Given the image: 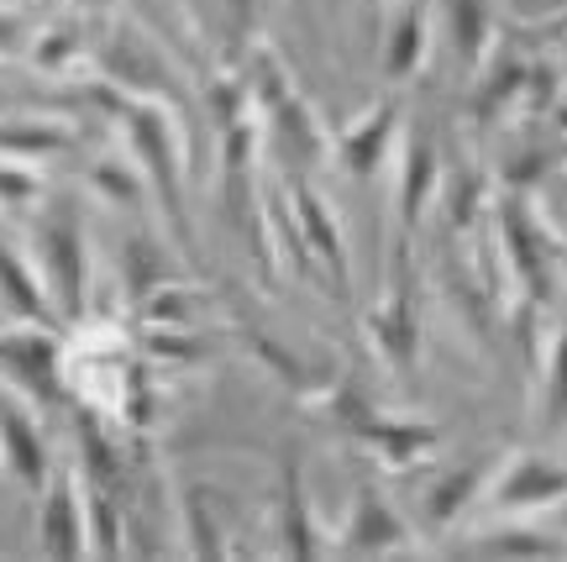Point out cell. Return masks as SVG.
<instances>
[{
	"label": "cell",
	"instance_id": "1",
	"mask_svg": "<svg viewBox=\"0 0 567 562\" xmlns=\"http://www.w3.org/2000/svg\"><path fill=\"white\" fill-rule=\"evenodd\" d=\"M478 504L499 510L505 521H530L536 510H557L563 504V468L542 452H520L505 458L478 489Z\"/></svg>",
	"mask_w": 567,
	"mask_h": 562
},
{
	"label": "cell",
	"instance_id": "2",
	"mask_svg": "<svg viewBox=\"0 0 567 562\" xmlns=\"http://www.w3.org/2000/svg\"><path fill=\"white\" fill-rule=\"evenodd\" d=\"M38 542L48 558H84V479L80 473H48L38 489Z\"/></svg>",
	"mask_w": 567,
	"mask_h": 562
},
{
	"label": "cell",
	"instance_id": "3",
	"mask_svg": "<svg viewBox=\"0 0 567 562\" xmlns=\"http://www.w3.org/2000/svg\"><path fill=\"white\" fill-rule=\"evenodd\" d=\"M0 468H6V479L21 483V489H32L38 494L48 473H53V458H48V442H42L38 421H32V410L21 400H0Z\"/></svg>",
	"mask_w": 567,
	"mask_h": 562
},
{
	"label": "cell",
	"instance_id": "4",
	"mask_svg": "<svg viewBox=\"0 0 567 562\" xmlns=\"http://www.w3.org/2000/svg\"><path fill=\"white\" fill-rule=\"evenodd\" d=\"M0 379L21 384L32 395H53L59 384V347L48 337V326H6L0 331Z\"/></svg>",
	"mask_w": 567,
	"mask_h": 562
},
{
	"label": "cell",
	"instance_id": "5",
	"mask_svg": "<svg viewBox=\"0 0 567 562\" xmlns=\"http://www.w3.org/2000/svg\"><path fill=\"white\" fill-rule=\"evenodd\" d=\"M38 274L48 300H63V310H80L84 305V237L80 226H48L38 242Z\"/></svg>",
	"mask_w": 567,
	"mask_h": 562
},
{
	"label": "cell",
	"instance_id": "6",
	"mask_svg": "<svg viewBox=\"0 0 567 562\" xmlns=\"http://www.w3.org/2000/svg\"><path fill=\"white\" fill-rule=\"evenodd\" d=\"M132 132H137V153L142 163L153 168V184H158L168 216H179V147H174V132L158 111H137L132 116Z\"/></svg>",
	"mask_w": 567,
	"mask_h": 562
},
{
	"label": "cell",
	"instance_id": "7",
	"mask_svg": "<svg viewBox=\"0 0 567 562\" xmlns=\"http://www.w3.org/2000/svg\"><path fill=\"white\" fill-rule=\"evenodd\" d=\"M0 295L17 310L21 321L32 326H53V305H48V289H42V274L32 258H21L11 242H0Z\"/></svg>",
	"mask_w": 567,
	"mask_h": 562
},
{
	"label": "cell",
	"instance_id": "8",
	"mask_svg": "<svg viewBox=\"0 0 567 562\" xmlns=\"http://www.w3.org/2000/svg\"><path fill=\"white\" fill-rule=\"evenodd\" d=\"M347 546H358V552H389V546H405V525H400V515L389 510V500L379 494V489H363V494H358Z\"/></svg>",
	"mask_w": 567,
	"mask_h": 562
},
{
	"label": "cell",
	"instance_id": "9",
	"mask_svg": "<svg viewBox=\"0 0 567 562\" xmlns=\"http://www.w3.org/2000/svg\"><path fill=\"white\" fill-rule=\"evenodd\" d=\"M400 201H405V222H421V211L431 205V195H442V163L431 153V142L415 132L405 147V163H400Z\"/></svg>",
	"mask_w": 567,
	"mask_h": 562
},
{
	"label": "cell",
	"instance_id": "10",
	"mask_svg": "<svg viewBox=\"0 0 567 562\" xmlns=\"http://www.w3.org/2000/svg\"><path fill=\"white\" fill-rule=\"evenodd\" d=\"M488 468L484 462H467V468H457V473H446L436 489H431V500H425V515L436 525H452L457 515H467L473 504H478V489H484Z\"/></svg>",
	"mask_w": 567,
	"mask_h": 562
},
{
	"label": "cell",
	"instance_id": "11",
	"mask_svg": "<svg viewBox=\"0 0 567 562\" xmlns=\"http://www.w3.org/2000/svg\"><path fill=\"white\" fill-rule=\"evenodd\" d=\"M425 42H431V21H425V11H415V6L400 11L394 27H389V38H384V74L389 80H405L410 69L421 63Z\"/></svg>",
	"mask_w": 567,
	"mask_h": 562
},
{
	"label": "cell",
	"instance_id": "12",
	"mask_svg": "<svg viewBox=\"0 0 567 562\" xmlns=\"http://www.w3.org/2000/svg\"><path fill=\"white\" fill-rule=\"evenodd\" d=\"M295 222H300V237L326 258V268L342 279V274H347V263H342V232H337L331 211H326V205L316 201L310 190H300V195H295Z\"/></svg>",
	"mask_w": 567,
	"mask_h": 562
},
{
	"label": "cell",
	"instance_id": "13",
	"mask_svg": "<svg viewBox=\"0 0 567 562\" xmlns=\"http://www.w3.org/2000/svg\"><path fill=\"white\" fill-rule=\"evenodd\" d=\"M446 27H452V48H457L467 63H484L488 0H452V6H446Z\"/></svg>",
	"mask_w": 567,
	"mask_h": 562
},
{
	"label": "cell",
	"instance_id": "14",
	"mask_svg": "<svg viewBox=\"0 0 567 562\" xmlns=\"http://www.w3.org/2000/svg\"><path fill=\"white\" fill-rule=\"evenodd\" d=\"M389 132H394V111L379 105V111H373V116L347 137V168H352V174H373L379 159L389 153Z\"/></svg>",
	"mask_w": 567,
	"mask_h": 562
},
{
	"label": "cell",
	"instance_id": "15",
	"mask_svg": "<svg viewBox=\"0 0 567 562\" xmlns=\"http://www.w3.org/2000/svg\"><path fill=\"white\" fill-rule=\"evenodd\" d=\"M284 546L289 552H310L316 537H310V521H305V489H300V468L284 473Z\"/></svg>",
	"mask_w": 567,
	"mask_h": 562
},
{
	"label": "cell",
	"instance_id": "16",
	"mask_svg": "<svg viewBox=\"0 0 567 562\" xmlns=\"http://www.w3.org/2000/svg\"><path fill=\"white\" fill-rule=\"evenodd\" d=\"M478 546H488V552H509V558H557L563 552V542L557 537H542V531H530V525H515V531H499V537H478Z\"/></svg>",
	"mask_w": 567,
	"mask_h": 562
},
{
	"label": "cell",
	"instance_id": "17",
	"mask_svg": "<svg viewBox=\"0 0 567 562\" xmlns=\"http://www.w3.org/2000/svg\"><path fill=\"white\" fill-rule=\"evenodd\" d=\"M38 201V174L17 159V153H0V205H32Z\"/></svg>",
	"mask_w": 567,
	"mask_h": 562
},
{
	"label": "cell",
	"instance_id": "18",
	"mask_svg": "<svg viewBox=\"0 0 567 562\" xmlns=\"http://www.w3.org/2000/svg\"><path fill=\"white\" fill-rule=\"evenodd\" d=\"M74 48H80V32H74V27H53V32H48L32 53H38L42 69H59V63L74 59Z\"/></svg>",
	"mask_w": 567,
	"mask_h": 562
}]
</instances>
